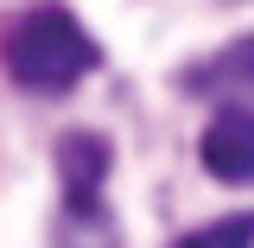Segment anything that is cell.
<instances>
[{
	"label": "cell",
	"instance_id": "2",
	"mask_svg": "<svg viewBox=\"0 0 254 248\" xmlns=\"http://www.w3.org/2000/svg\"><path fill=\"white\" fill-rule=\"evenodd\" d=\"M203 172L222 185H254V108H222L197 140Z\"/></svg>",
	"mask_w": 254,
	"mask_h": 248
},
{
	"label": "cell",
	"instance_id": "4",
	"mask_svg": "<svg viewBox=\"0 0 254 248\" xmlns=\"http://www.w3.org/2000/svg\"><path fill=\"white\" fill-rule=\"evenodd\" d=\"M172 248H254V210L216 217V223H203V229H190V236H178Z\"/></svg>",
	"mask_w": 254,
	"mask_h": 248
},
{
	"label": "cell",
	"instance_id": "3",
	"mask_svg": "<svg viewBox=\"0 0 254 248\" xmlns=\"http://www.w3.org/2000/svg\"><path fill=\"white\" fill-rule=\"evenodd\" d=\"M58 172H64V191H70V210H95V191L108 178V140L102 134H64Z\"/></svg>",
	"mask_w": 254,
	"mask_h": 248
},
{
	"label": "cell",
	"instance_id": "5",
	"mask_svg": "<svg viewBox=\"0 0 254 248\" xmlns=\"http://www.w3.org/2000/svg\"><path fill=\"white\" fill-rule=\"evenodd\" d=\"M235 77H254V38H242V45H229L222 58L197 64L185 83H210V89H222V83H235Z\"/></svg>",
	"mask_w": 254,
	"mask_h": 248
},
{
	"label": "cell",
	"instance_id": "1",
	"mask_svg": "<svg viewBox=\"0 0 254 248\" xmlns=\"http://www.w3.org/2000/svg\"><path fill=\"white\" fill-rule=\"evenodd\" d=\"M0 64L19 89L64 95L102 64V51H95V38L83 32V19L70 6H26L0 38Z\"/></svg>",
	"mask_w": 254,
	"mask_h": 248
}]
</instances>
